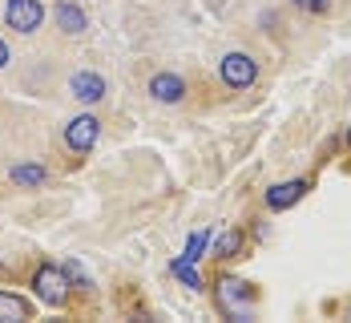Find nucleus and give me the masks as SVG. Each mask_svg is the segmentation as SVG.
Listing matches in <instances>:
<instances>
[{"instance_id": "nucleus-3", "label": "nucleus", "mask_w": 351, "mask_h": 323, "mask_svg": "<svg viewBox=\"0 0 351 323\" xmlns=\"http://www.w3.org/2000/svg\"><path fill=\"white\" fill-rule=\"evenodd\" d=\"M218 73H222V81H226L230 89H250V85L258 81V61L246 57V53H226L222 65H218Z\"/></svg>"}, {"instance_id": "nucleus-18", "label": "nucleus", "mask_w": 351, "mask_h": 323, "mask_svg": "<svg viewBox=\"0 0 351 323\" xmlns=\"http://www.w3.org/2000/svg\"><path fill=\"white\" fill-rule=\"evenodd\" d=\"M348 145H351V130H348Z\"/></svg>"}, {"instance_id": "nucleus-14", "label": "nucleus", "mask_w": 351, "mask_h": 323, "mask_svg": "<svg viewBox=\"0 0 351 323\" xmlns=\"http://www.w3.org/2000/svg\"><path fill=\"white\" fill-rule=\"evenodd\" d=\"M210 247V235L206 230H198V235H190L186 239V259H202V251Z\"/></svg>"}, {"instance_id": "nucleus-17", "label": "nucleus", "mask_w": 351, "mask_h": 323, "mask_svg": "<svg viewBox=\"0 0 351 323\" xmlns=\"http://www.w3.org/2000/svg\"><path fill=\"white\" fill-rule=\"evenodd\" d=\"M4 65H8V45L0 40V69H4Z\"/></svg>"}, {"instance_id": "nucleus-5", "label": "nucleus", "mask_w": 351, "mask_h": 323, "mask_svg": "<svg viewBox=\"0 0 351 323\" xmlns=\"http://www.w3.org/2000/svg\"><path fill=\"white\" fill-rule=\"evenodd\" d=\"M97 138H101V121L93 113H77L65 125V145H69L73 154H89L97 145Z\"/></svg>"}, {"instance_id": "nucleus-8", "label": "nucleus", "mask_w": 351, "mask_h": 323, "mask_svg": "<svg viewBox=\"0 0 351 323\" xmlns=\"http://www.w3.org/2000/svg\"><path fill=\"white\" fill-rule=\"evenodd\" d=\"M303 194H307V182H303V178L279 182V186H271V190H267V206H271V211H287V206H295Z\"/></svg>"}, {"instance_id": "nucleus-16", "label": "nucleus", "mask_w": 351, "mask_h": 323, "mask_svg": "<svg viewBox=\"0 0 351 323\" xmlns=\"http://www.w3.org/2000/svg\"><path fill=\"white\" fill-rule=\"evenodd\" d=\"M295 4H299L303 12H327V4H331V0H295Z\"/></svg>"}, {"instance_id": "nucleus-10", "label": "nucleus", "mask_w": 351, "mask_h": 323, "mask_svg": "<svg viewBox=\"0 0 351 323\" xmlns=\"http://www.w3.org/2000/svg\"><path fill=\"white\" fill-rule=\"evenodd\" d=\"M33 315V303L29 299H21V295H12V291H0V320L4 323H21Z\"/></svg>"}, {"instance_id": "nucleus-12", "label": "nucleus", "mask_w": 351, "mask_h": 323, "mask_svg": "<svg viewBox=\"0 0 351 323\" xmlns=\"http://www.w3.org/2000/svg\"><path fill=\"white\" fill-rule=\"evenodd\" d=\"M239 251H243V230H226V235L214 239V254L218 259H234Z\"/></svg>"}, {"instance_id": "nucleus-13", "label": "nucleus", "mask_w": 351, "mask_h": 323, "mask_svg": "<svg viewBox=\"0 0 351 323\" xmlns=\"http://www.w3.org/2000/svg\"><path fill=\"white\" fill-rule=\"evenodd\" d=\"M45 178H49L45 166H12V182L16 186H40Z\"/></svg>"}, {"instance_id": "nucleus-15", "label": "nucleus", "mask_w": 351, "mask_h": 323, "mask_svg": "<svg viewBox=\"0 0 351 323\" xmlns=\"http://www.w3.org/2000/svg\"><path fill=\"white\" fill-rule=\"evenodd\" d=\"M65 275H69V279H77V287H81V291H89V287H93V283H89V275H85V271H81V267H77L73 259L65 263Z\"/></svg>"}, {"instance_id": "nucleus-4", "label": "nucleus", "mask_w": 351, "mask_h": 323, "mask_svg": "<svg viewBox=\"0 0 351 323\" xmlns=\"http://www.w3.org/2000/svg\"><path fill=\"white\" fill-rule=\"evenodd\" d=\"M40 21H45V4L40 0H8V8H4V25L12 33H36Z\"/></svg>"}, {"instance_id": "nucleus-2", "label": "nucleus", "mask_w": 351, "mask_h": 323, "mask_svg": "<svg viewBox=\"0 0 351 323\" xmlns=\"http://www.w3.org/2000/svg\"><path fill=\"white\" fill-rule=\"evenodd\" d=\"M218 303L226 315H234L239 323L250 320V303H254V287L243 283V279H222L218 283Z\"/></svg>"}, {"instance_id": "nucleus-6", "label": "nucleus", "mask_w": 351, "mask_h": 323, "mask_svg": "<svg viewBox=\"0 0 351 323\" xmlns=\"http://www.w3.org/2000/svg\"><path fill=\"white\" fill-rule=\"evenodd\" d=\"M149 97L154 101H166V106H178L186 97V81L178 73H154L149 77Z\"/></svg>"}, {"instance_id": "nucleus-9", "label": "nucleus", "mask_w": 351, "mask_h": 323, "mask_svg": "<svg viewBox=\"0 0 351 323\" xmlns=\"http://www.w3.org/2000/svg\"><path fill=\"white\" fill-rule=\"evenodd\" d=\"M53 16H57V29H61V33H69V36H81L85 29H89V16L81 12V4H69V0H61Z\"/></svg>"}, {"instance_id": "nucleus-7", "label": "nucleus", "mask_w": 351, "mask_h": 323, "mask_svg": "<svg viewBox=\"0 0 351 323\" xmlns=\"http://www.w3.org/2000/svg\"><path fill=\"white\" fill-rule=\"evenodd\" d=\"M69 93L77 97V101L93 106V101H101V97H106V77H101V73H93V69L77 73V77L69 81Z\"/></svg>"}, {"instance_id": "nucleus-11", "label": "nucleus", "mask_w": 351, "mask_h": 323, "mask_svg": "<svg viewBox=\"0 0 351 323\" xmlns=\"http://www.w3.org/2000/svg\"><path fill=\"white\" fill-rule=\"evenodd\" d=\"M170 271H174V275H178V279H182L190 291H202V275H198L194 259H186V254H182V259H174V267H170Z\"/></svg>"}, {"instance_id": "nucleus-1", "label": "nucleus", "mask_w": 351, "mask_h": 323, "mask_svg": "<svg viewBox=\"0 0 351 323\" xmlns=\"http://www.w3.org/2000/svg\"><path fill=\"white\" fill-rule=\"evenodd\" d=\"M33 295L40 303H49V307H65V299H69V275H65V267L40 263L33 275Z\"/></svg>"}]
</instances>
